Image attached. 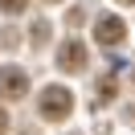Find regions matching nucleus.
Returning a JSON list of instances; mask_svg holds the SVG:
<instances>
[{"mask_svg":"<svg viewBox=\"0 0 135 135\" xmlns=\"http://www.w3.org/2000/svg\"><path fill=\"white\" fill-rule=\"evenodd\" d=\"M37 110H41V119H49V123H61V119L74 110V94H70L66 86H45L41 98H37Z\"/></svg>","mask_w":135,"mask_h":135,"instance_id":"f257e3e1","label":"nucleus"},{"mask_svg":"<svg viewBox=\"0 0 135 135\" xmlns=\"http://www.w3.org/2000/svg\"><path fill=\"white\" fill-rule=\"evenodd\" d=\"M29 94V74L21 66H0V98H25Z\"/></svg>","mask_w":135,"mask_h":135,"instance_id":"f03ea898","label":"nucleus"},{"mask_svg":"<svg viewBox=\"0 0 135 135\" xmlns=\"http://www.w3.org/2000/svg\"><path fill=\"white\" fill-rule=\"evenodd\" d=\"M123 37H127L123 17H98V25H94V41L98 45H123Z\"/></svg>","mask_w":135,"mask_h":135,"instance_id":"7ed1b4c3","label":"nucleus"},{"mask_svg":"<svg viewBox=\"0 0 135 135\" xmlns=\"http://www.w3.org/2000/svg\"><path fill=\"white\" fill-rule=\"evenodd\" d=\"M57 66L66 70V74H82L86 70V45L82 41H66L57 49Z\"/></svg>","mask_w":135,"mask_h":135,"instance_id":"20e7f679","label":"nucleus"},{"mask_svg":"<svg viewBox=\"0 0 135 135\" xmlns=\"http://www.w3.org/2000/svg\"><path fill=\"white\" fill-rule=\"evenodd\" d=\"M115 90H119V86H115V82L107 78V82L98 86V94H94V98H98V102H110V98H115Z\"/></svg>","mask_w":135,"mask_h":135,"instance_id":"39448f33","label":"nucleus"},{"mask_svg":"<svg viewBox=\"0 0 135 135\" xmlns=\"http://www.w3.org/2000/svg\"><path fill=\"white\" fill-rule=\"evenodd\" d=\"M29 0H0V12H25Z\"/></svg>","mask_w":135,"mask_h":135,"instance_id":"423d86ee","label":"nucleus"},{"mask_svg":"<svg viewBox=\"0 0 135 135\" xmlns=\"http://www.w3.org/2000/svg\"><path fill=\"white\" fill-rule=\"evenodd\" d=\"M4 131H8V110L0 107V135H4Z\"/></svg>","mask_w":135,"mask_h":135,"instance_id":"0eeeda50","label":"nucleus"},{"mask_svg":"<svg viewBox=\"0 0 135 135\" xmlns=\"http://www.w3.org/2000/svg\"><path fill=\"white\" fill-rule=\"evenodd\" d=\"M119 4H135V0H119Z\"/></svg>","mask_w":135,"mask_h":135,"instance_id":"6e6552de","label":"nucleus"},{"mask_svg":"<svg viewBox=\"0 0 135 135\" xmlns=\"http://www.w3.org/2000/svg\"><path fill=\"white\" fill-rule=\"evenodd\" d=\"M49 4H57V0H49Z\"/></svg>","mask_w":135,"mask_h":135,"instance_id":"1a4fd4ad","label":"nucleus"}]
</instances>
